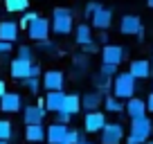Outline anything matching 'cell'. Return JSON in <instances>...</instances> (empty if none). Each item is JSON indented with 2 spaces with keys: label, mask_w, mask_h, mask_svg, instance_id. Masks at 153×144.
Instances as JSON below:
<instances>
[{
  "label": "cell",
  "mask_w": 153,
  "mask_h": 144,
  "mask_svg": "<svg viewBox=\"0 0 153 144\" xmlns=\"http://www.w3.org/2000/svg\"><path fill=\"white\" fill-rule=\"evenodd\" d=\"M106 122L108 120L101 111H92V113H86V117H83V128H86V133H99L106 126Z\"/></svg>",
  "instance_id": "4fadbf2b"
},
{
  "label": "cell",
  "mask_w": 153,
  "mask_h": 144,
  "mask_svg": "<svg viewBox=\"0 0 153 144\" xmlns=\"http://www.w3.org/2000/svg\"><path fill=\"white\" fill-rule=\"evenodd\" d=\"M0 144H9V142H2V140H0Z\"/></svg>",
  "instance_id": "f6af8a7d"
},
{
  "label": "cell",
  "mask_w": 153,
  "mask_h": 144,
  "mask_svg": "<svg viewBox=\"0 0 153 144\" xmlns=\"http://www.w3.org/2000/svg\"><path fill=\"white\" fill-rule=\"evenodd\" d=\"M144 144H153V140H149V142H144Z\"/></svg>",
  "instance_id": "ee69618b"
},
{
  "label": "cell",
  "mask_w": 153,
  "mask_h": 144,
  "mask_svg": "<svg viewBox=\"0 0 153 144\" xmlns=\"http://www.w3.org/2000/svg\"><path fill=\"white\" fill-rule=\"evenodd\" d=\"M20 83H23V88H25V90H29L32 95H36V92H38V88H41V79H38V77H29V79H23Z\"/></svg>",
  "instance_id": "f1b7e54d"
},
{
  "label": "cell",
  "mask_w": 153,
  "mask_h": 144,
  "mask_svg": "<svg viewBox=\"0 0 153 144\" xmlns=\"http://www.w3.org/2000/svg\"><path fill=\"white\" fill-rule=\"evenodd\" d=\"M124 113L128 115V120H140V117H146V104L140 97H131L124 104Z\"/></svg>",
  "instance_id": "5bb4252c"
},
{
  "label": "cell",
  "mask_w": 153,
  "mask_h": 144,
  "mask_svg": "<svg viewBox=\"0 0 153 144\" xmlns=\"http://www.w3.org/2000/svg\"><path fill=\"white\" fill-rule=\"evenodd\" d=\"M11 137H14V126H11V122L0 120V140H2V142H9Z\"/></svg>",
  "instance_id": "4316f807"
},
{
  "label": "cell",
  "mask_w": 153,
  "mask_h": 144,
  "mask_svg": "<svg viewBox=\"0 0 153 144\" xmlns=\"http://www.w3.org/2000/svg\"><path fill=\"white\" fill-rule=\"evenodd\" d=\"M95 52H99V45H97L95 41H92V43L81 45V54H88V56H90V54H95Z\"/></svg>",
  "instance_id": "836d02e7"
},
{
  "label": "cell",
  "mask_w": 153,
  "mask_h": 144,
  "mask_svg": "<svg viewBox=\"0 0 153 144\" xmlns=\"http://www.w3.org/2000/svg\"><path fill=\"white\" fill-rule=\"evenodd\" d=\"M151 59H153V50H151Z\"/></svg>",
  "instance_id": "7dc6e473"
},
{
  "label": "cell",
  "mask_w": 153,
  "mask_h": 144,
  "mask_svg": "<svg viewBox=\"0 0 153 144\" xmlns=\"http://www.w3.org/2000/svg\"><path fill=\"white\" fill-rule=\"evenodd\" d=\"M110 90H113V97L115 99H131V97H135V90H137V86H135V79L131 77L128 72H117L113 77V83H110Z\"/></svg>",
  "instance_id": "7a4b0ae2"
},
{
  "label": "cell",
  "mask_w": 153,
  "mask_h": 144,
  "mask_svg": "<svg viewBox=\"0 0 153 144\" xmlns=\"http://www.w3.org/2000/svg\"><path fill=\"white\" fill-rule=\"evenodd\" d=\"M29 0H5V9L16 14V11H27Z\"/></svg>",
  "instance_id": "484cf974"
},
{
  "label": "cell",
  "mask_w": 153,
  "mask_h": 144,
  "mask_svg": "<svg viewBox=\"0 0 153 144\" xmlns=\"http://www.w3.org/2000/svg\"><path fill=\"white\" fill-rule=\"evenodd\" d=\"M104 108L108 113H124V101H122V99H115L113 95H106L104 97Z\"/></svg>",
  "instance_id": "d4e9b609"
},
{
  "label": "cell",
  "mask_w": 153,
  "mask_h": 144,
  "mask_svg": "<svg viewBox=\"0 0 153 144\" xmlns=\"http://www.w3.org/2000/svg\"><path fill=\"white\" fill-rule=\"evenodd\" d=\"M128 74L133 79H146V77H151V63L144 61V59H133V61H131V68H128Z\"/></svg>",
  "instance_id": "ac0fdd59"
},
{
  "label": "cell",
  "mask_w": 153,
  "mask_h": 144,
  "mask_svg": "<svg viewBox=\"0 0 153 144\" xmlns=\"http://www.w3.org/2000/svg\"><path fill=\"white\" fill-rule=\"evenodd\" d=\"M9 74L18 81L23 79H29V77H41V65L38 63H29V61H23V59H14L9 65Z\"/></svg>",
  "instance_id": "3957f363"
},
{
  "label": "cell",
  "mask_w": 153,
  "mask_h": 144,
  "mask_svg": "<svg viewBox=\"0 0 153 144\" xmlns=\"http://www.w3.org/2000/svg\"><path fill=\"white\" fill-rule=\"evenodd\" d=\"M151 90H153V81H151Z\"/></svg>",
  "instance_id": "bcb514c9"
},
{
  "label": "cell",
  "mask_w": 153,
  "mask_h": 144,
  "mask_svg": "<svg viewBox=\"0 0 153 144\" xmlns=\"http://www.w3.org/2000/svg\"><path fill=\"white\" fill-rule=\"evenodd\" d=\"M117 70H120V68H117V65H110V63H101V68H99L101 74H106V77H110V79L117 74Z\"/></svg>",
  "instance_id": "4dcf8cb0"
},
{
  "label": "cell",
  "mask_w": 153,
  "mask_h": 144,
  "mask_svg": "<svg viewBox=\"0 0 153 144\" xmlns=\"http://www.w3.org/2000/svg\"><path fill=\"white\" fill-rule=\"evenodd\" d=\"M126 59V50L122 48V45H104L101 48V63H110V65H117L120 68V63Z\"/></svg>",
  "instance_id": "ba28073f"
},
{
  "label": "cell",
  "mask_w": 153,
  "mask_h": 144,
  "mask_svg": "<svg viewBox=\"0 0 153 144\" xmlns=\"http://www.w3.org/2000/svg\"><path fill=\"white\" fill-rule=\"evenodd\" d=\"M36 18H38V14H36V11H25V14H23V18L18 20V29H20V27H25V29H27V25H29V23H34Z\"/></svg>",
  "instance_id": "f546056e"
},
{
  "label": "cell",
  "mask_w": 153,
  "mask_h": 144,
  "mask_svg": "<svg viewBox=\"0 0 153 144\" xmlns=\"http://www.w3.org/2000/svg\"><path fill=\"white\" fill-rule=\"evenodd\" d=\"M144 104H146V113H153V90L149 92V97H146V101H144Z\"/></svg>",
  "instance_id": "74e56055"
},
{
  "label": "cell",
  "mask_w": 153,
  "mask_h": 144,
  "mask_svg": "<svg viewBox=\"0 0 153 144\" xmlns=\"http://www.w3.org/2000/svg\"><path fill=\"white\" fill-rule=\"evenodd\" d=\"M5 92H7V83H5V81H2V79H0V97L5 95Z\"/></svg>",
  "instance_id": "ab89813d"
},
{
  "label": "cell",
  "mask_w": 153,
  "mask_h": 144,
  "mask_svg": "<svg viewBox=\"0 0 153 144\" xmlns=\"http://www.w3.org/2000/svg\"><path fill=\"white\" fill-rule=\"evenodd\" d=\"M126 144H140V142H135L133 137H128V140H126Z\"/></svg>",
  "instance_id": "b9f144b4"
},
{
  "label": "cell",
  "mask_w": 153,
  "mask_h": 144,
  "mask_svg": "<svg viewBox=\"0 0 153 144\" xmlns=\"http://www.w3.org/2000/svg\"><path fill=\"white\" fill-rule=\"evenodd\" d=\"M120 32L124 36H137V41H144V25L137 14H126L120 20Z\"/></svg>",
  "instance_id": "5b68a950"
},
{
  "label": "cell",
  "mask_w": 153,
  "mask_h": 144,
  "mask_svg": "<svg viewBox=\"0 0 153 144\" xmlns=\"http://www.w3.org/2000/svg\"><path fill=\"white\" fill-rule=\"evenodd\" d=\"M153 133V122L149 117H140V120H131V128H128V137H133L135 142L144 144L149 142Z\"/></svg>",
  "instance_id": "277c9868"
},
{
  "label": "cell",
  "mask_w": 153,
  "mask_h": 144,
  "mask_svg": "<svg viewBox=\"0 0 153 144\" xmlns=\"http://www.w3.org/2000/svg\"><path fill=\"white\" fill-rule=\"evenodd\" d=\"M76 144H92V142H90V140H83V137H79V142H76Z\"/></svg>",
  "instance_id": "60d3db41"
},
{
  "label": "cell",
  "mask_w": 153,
  "mask_h": 144,
  "mask_svg": "<svg viewBox=\"0 0 153 144\" xmlns=\"http://www.w3.org/2000/svg\"><path fill=\"white\" fill-rule=\"evenodd\" d=\"M79 137H81V135L76 133L74 128H70V131H68V135L63 137V142H61V144H76V142H79Z\"/></svg>",
  "instance_id": "d6a6232c"
},
{
  "label": "cell",
  "mask_w": 153,
  "mask_h": 144,
  "mask_svg": "<svg viewBox=\"0 0 153 144\" xmlns=\"http://www.w3.org/2000/svg\"><path fill=\"white\" fill-rule=\"evenodd\" d=\"M97 45H108V34H106V32L99 34V43H97Z\"/></svg>",
  "instance_id": "f35d334b"
},
{
  "label": "cell",
  "mask_w": 153,
  "mask_h": 144,
  "mask_svg": "<svg viewBox=\"0 0 153 144\" xmlns=\"http://www.w3.org/2000/svg\"><path fill=\"white\" fill-rule=\"evenodd\" d=\"M70 120H72V115L70 113H65V111H56V120L54 122H59V124H70Z\"/></svg>",
  "instance_id": "e575fe53"
},
{
  "label": "cell",
  "mask_w": 153,
  "mask_h": 144,
  "mask_svg": "<svg viewBox=\"0 0 153 144\" xmlns=\"http://www.w3.org/2000/svg\"><path fill=\"white\" fill-rule=\"evenodd\" d=\"M25 140L27 142H45V126L43 124L25 126Z\"/></svg>",
  "instance_id": "44dd1931"
},
{
  "label": "cell",
  "mask_w": 153,
  "mask_h": 144,
  "mask_svg": "<svg viewBox=\"0 0 153 144\" xmlns=\"http://www.w3.org/2000/svg\"><path fill=\"white\" fill-rule=\"evenodd\" d=\"M50 20L48 18H41L38 16L34 23H29L27 25V34H29V39L32 41H36V43H41V41H48L50 39Z\"/></svg>",
  "instance_id": "8992f818"
},
{
  "label": "cell",
  "mask_w": 153,
  "mask_h": 144,
  "mask_svg": "<svg viewBox=\"0 0 153 144\" xmlns=\"http://www.w3.org/2000/svg\"><path fill=\"white\" fill-rule=\"evenodd\" d=\"M18 23L16 20H0V41L5 43H14L18 39Z\"/></svg>",
  "instance_id": "e0dca14e"
},
{
  "label": "cell",
  "mask_w": 153,
  "mask_h": 144,
  "mask_svg": "<svg viewBox=\"0 0 153 144\" xmlns=\"http://www.w3.org/2000/svg\"><path fill=\"white\" fill-rule=\"evenodd\" d=\"M88 68H90V56H88V54H74V72H76V77L86 74Z\"/></svg>",
  "instance_id": "cb8c5ba5"
},
{
  "label": "cell",
  "mask_w": 153,
  "mask_h": 144,
  "mask_svg": "<svg viewBox=\"0 0 153 144\" xmlns=\"http://www.w3.org/2000/svg\"><path fill=\"white\" fill-rule=\"evenodd\" d=\"M110 83H113V79L106 77V74H101V72H95V74H92V86H95V90H99L104 97H106V92L110 90Z\"/></svg>",
  "instance_id": "603a6c76"
},
{
  "label": "cell",
  "mask_w": 153,
  "mask_h": 144,
  "mask_svg": "<svg viewBox=\"0 0 153 144\" xmlns=\"http://www.w3.org/2000/svg\"><path fill=\"white\" fill-rule=\"evenodd\" d=\"M146 5H149V7H151V9H153V0H146Z\"/></svg>",
  "instance_id": "7bdbcfd3"
},
{
  "label": "cell",
  "mask_w": 153,
  "mask_h": 144,
  "mask_svg": "<svg viewBox=\"0 0 153 144\" xmlns=\"http://www.w3.org/2000/svg\"><path fill=\"white\" fill-rule=\"evenodd\" d=\"M99 133H101V144H120L124 140V126L120 122H106V126Z\"/></svg>",
  "instance_id": "52a82bcc"
},
{
  "label": "cell",
  "mask_w": 153,
  "mask_h": 144,
  "mask_svg": "<svg viewBox=\"0 0 153 144\" xmlns=\"http://www.w3.org/2000/svg\"><path fill=\"white\" fill-rule=\"evenodd\" d=\"M16 59H23V61L34 63V48L32 45H20L18 52H16Z\"/></svg>",
  "instance_id": "83f0119b"
},
{
  "label": "cell",
  "mask_w": 153,
  "mask_h": 144,
  "mask_svg": "<svg viewBox=\"0 0 153 144\" xmlns=\"http://www.w3.org/2000/svg\"><path fill=\"white\" fill-rule=\"evenodd\" d=\"M23 108V97L18 92H9L7 90L5 95L0 97V111L2 113H18Z\"/></svg>",
  "instance_id": "9a60e30c"
},
{
  "label": "cell",
  "mask_w": 153,
  "mask_h": 144,
  "mask_svg": "<svg viewBox=\"0 0 153 144\" xmlns=\"http://www.w3.org/2000/svg\"><path fill=\"white\" fill-rule=\"evenodd\" d=\"M74 41L79 45H86V43H92V27L88 23H79L74 27Z\"/></svg>",
  "instance_id": "ffe728a7"
},
{
  "label": "cell",
  "mask_w": 153,
  "mask_h": 144,
  "mask_svg": "<svg viewBox=\"0 0 153 144\" xmlns=\"http://www.w3.org/2000/svg\"><path fill=\"white\" fill-rule=\"evenodd\" d=\"M68 131H70V126L59 124V122H52V124L48 126V131H45V140H48L50 144H61L63 137L68 135Z\"/></svg>",
  "instance_id": "2e32d148"
},
{
  "label": "cell",
  "mask_w": 153,
  "mask_h": 144,
  "mask_svg": "<svg viewBox=\"0 0 153 144\" xmlns=\"http://www.w3.org/2000/svg\"><path fill=\"white\" fill-rule=\"evenodd\" d=\"M63 97H65V92H63V90H52V92H48V95H45V99H43V108H45V111H50V113L61 111Z\"/></svg>",
  "instance_id": "d6986e66"
},
{
  "label": "cell",
  "mask_w": 153,
  "mask_h": 144,
  "mask_svg": "<svg viewBox=\"0 0 153 144\" xmlns=\"http://www.w3.org/2000/svg\"><path fill=\"white\" fill-rule=\"evenodd\" d=\"M110 25H113V11H110L108 7L99 5V9L90 16V27L99 29V32H106Z\"/></svg>",
  "instance_id": "9c48e42d"
},
{
  "label": "cell",
  "mask_w": 153,
  "mask_h": 144,
  "mask_svg": "<svg viewBox=\"0 0 153 144\" xmlns=\"http://www.w3.org/2000/svg\"><path fill=\"white\" fill-rule=\"evenodd\" d=\"M38 50H43V52H56V45L48 39V41H41V43H38Z\"/></svg>",
  "instance_id": "d590c367"
},
{
  "label": "cell",
  "mask_w": 153,
  "mask_h": 144,
  "mask_svg": "<svg viewBox=\"0 0 153 144\" xmlns=\"http://www.w3.org/2000/svg\"><path fill=\"white\" fill-rule=\"evenodd\" d=\"M79 104H81V111H86V113L99 111L101 104H104V95L99 90H88L83 95H79Z\"/></svg>",
  "instance_id": "30bf717a"
},
{
  "label": "cell",
  "mask_w": 153,
  "mask_h": 144,
  "mask_svg": "<svg viewBox=\"0 0 153 144\" xmlns=\"http://www.w3.org/2000/svg\"><path fill=\"white\" fill-rule=\"evenodd\" d=\"M61 111L70 113L72 117H74L76 113L81 111V104H79V95H76V92H72V95H65V97H63V106H61Z\"/></svg>",
  "instance_id": "7402d4cb"
},
{
  "label": "cell",
  "mask_w": 153,
  "mask_h": 144,
  "mask_svg": "<svg viewBox=\"0 0 153 144\" xmlns=\"http://www.w3.org/2000/svg\"><path fill=\"white\" fill-rule=\"evenodd\" d=\"M43 117H45L43 101H41V104H29V106H25V108H23V122H25V126L43 124Z\"/></svg>",
  "instance_id": "7c38bea8"
},
{
  "label": "cell",
  "mask_w": 153,
  "mask_h": 144,
  "mask_svg": "<svg viewBox=\"0 0 153 144\" xmlns=\"http://www.w3.org/2000/svg\"><path fill=\"white\" fill-rule=\"evenodd\" d=\"M99 5H101V2H97V0H90V2L86 5V9H83V18H90V16L95 14L97 9H99Z\"/></svg>",
  "instance_id": "1f68e13d"
},
{
  "label": "cell",
  "mask_w": 153,
  "mask_h": 144,
  "mask_svg": "<svg viewBox=\"0 0 153 144\" xmlns=\"http://www.w3.org/2000/svg\"><path fill=\"white\" fill-rule=\"evenodd\" d=\"M63 86H65V74H63V70H48V72H43V88L48 92L63 90Z\"/></svg>",
  "instance_id": "8fae6325"
},
{
  "label": "cell",
  "mask_w": 153,
  "mask_h": 144,
  "mask_svg": "<svg viewBox=\"0 0 153 144\" xmlns=\"http://www.w3.org/2000/svg\"><path fill=\"white\" fill-rule=\"evenodd\" d=\"M11 50H14V43H5V41H0V56L11 54Z\"/></svg>",
  "instance_id": "8d00e7d4"
},
{
  "label": "cell",
  "mask_w": 153,
  "mask_h": 144,
  "mask_svg": "<svg viewBox=\"0 0 153 144\" xmlns=\"http://www.w3.org/2000/svg\"><path fill=\"white\" fill-rule=\"evenodd\" d=\"M50 29L56 36H68L74 29V14L68 7H56L52 11V20H50Z\"/></svg>",
  "instance_id": "6da1fadb"
}]
</instances>
